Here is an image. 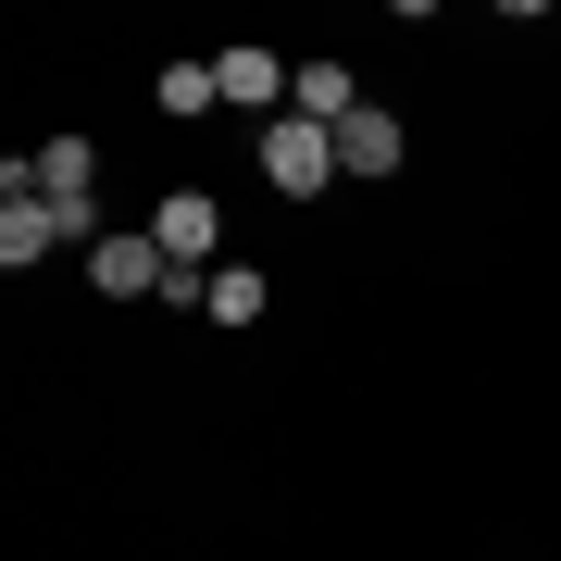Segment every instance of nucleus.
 Returning <instances> with one entry per match:
<instances>
[{
    "instance_id": "nucleus-2",
    "label": "nucleus",
    "mask_w": 561,
    "mask_h": 561,
    "mask_svg": "<svg viewBox=\"0 0 561 561\" xmlns=\"http://www.w3.org/2000/svg\"><path fill=\"white\" fill-rule=\"evenodd\" d=\"M150 238H162L175 275H225V201H213V187H175V201L150 213Z\"/></svg>"
},
{
    "instance_id": "nucleus-10",
    "label": "nucleus",
    "mask_w": 561,
    "mask_h": 561,
    "mask_svg": "<svg viewBox=\"0 0 561 561\" xmlns=\"http://www.w3.org/2000/svg\"><path fill=\"white\" fill-rule=\"evenodd\" d=\"M150 101L187 125V113H213V101H225V76H213V62H162V88H150Z\"/></svg>"
},
{
    "instance_id": "nucleus-8",
    "label": "nucleus",
    "mask_w": 561,
    "mask_h": 561,
    "mask_svg": "<svg viewBox=\"0 0 561 561\" xmlns=\"http://www.w3.org/2000/svg\"><path fill=\"white\" fill-rule=\"evenodd\" d=\"M287 113H300V125H324V138H337V125L362 113V76H350V62H324V50H312V62H300V88H287Z\"/></svg>"
},
{
    "instance_id": "nucleus-6",
    "label": "nucleus",
    "mask_w": 561,
    "mask_h": 561,
    "mask_svg": "<svg viewBox=\"0 0 561 561\" xmlns=\"http://www.w3.org/2000/svg\"><path fill=\"white\" fill-rule=\"evenodd\" d=\"M412 162V125L387 113V101H362L350 125H337V175H400Z\"/></svg>"
},
{
    "instance_id": "nucleus-1",
    "label": "nucleus",
    "mask_w": 561,
    "mask_h": 561,
    "mask_svg": "<svg viewBox=\"0 0 561 561\" xmlns=\"http://www.w3.org/2000/svg\"><path fill=\"white\" fill-rule=\"evenodd\" d=\"M25 175H38V201H50L62 225H76L88 250L113 238V225H101V201H88V175H101V150H88V138H38V150H25Z\"/></svg>"
},
{
    "instance_id": "nucleus-9",
    "label": "nucleus",
    "mask_w": 561,
    "mask_h": 561,
    "mask_svg": "<svg viewBox=\"0 0 561 561\" xmlns=\"http://www.w3.org/2000/svg\"><path fill=\"white\" fill-rule=\"evenodd\" d=\"M262 300H275V287H262V262H225V275L201 287V312H213V324H262Z\"/></svg>"
},
{
    "instance_id": "nucleus-3",
    "label": "nucleus",
    "mask_w": 561,
    "mask_h": 561,
    "mask_svg": "<svg viewBox=\"0 0 561 561\" xmlns=\"http://www.w3.org/2000/svg\"><path fill=\"white\" fill-rule=\"evenodd\" d=\"M262 175H275L287 201H324V175H337V138H324V125H300V113H275V125H262Z\"/></svg>"
},
{
    "instance_id": "nucleus-5",
    "label": "nucleus",
    "mask_w": 561,
    "mask_h": 561,
    "mask_svg": "<svg viewBox=\"0 0 561 561\" xmlns=\"http://www.w3.org/2000/svg\"><path fill=\"white\" fill-rule=\"evenodd\" d=\"M50 238H76V225H62V213L38 201V175H25V162H13V175H0V262H13V275H25V262H38Z\"/></svg>"
},
{
    "instance_id": "nucleus-7",
    "label": "nucleus",
    "mask_w": 561,
    "mask_h": 561,
    "mask_svg": "<svg viewBox=\"0 0 561 561\" xmlns=\"http://www.w3.org/2000/svg\"><path fill=\"white\" fill-rule=\"evenodd\" d=\"M88 275H101V300H162L175 262H162V238H101V250H88Z\"/></svg>"
},
{
    "instance_id": "nucleus-4",
    "label": "nucleus",
    "mask_w": 561,
    "mask_h": 561,
    "mask_svg": "<svg viewBox=\"0 0 561 561\" xmlns=\"http://www.w3.org/2000/svg\"><path fill=\"white\" fill-rule=\"evenodd\" d=\"M213 76H225V101H238V113L275 125V113H287V88H300V62H275L262 38H225V50H213Z\"/></svg>"
}]
</instances>
